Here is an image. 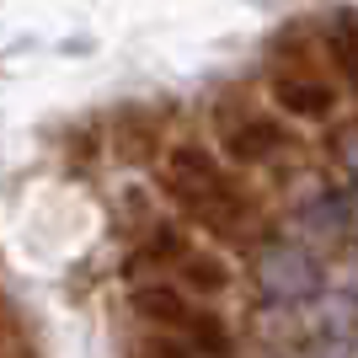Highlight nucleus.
<instances>
[{"label":"nucleus","mask_w":358,"mask_h":358,"mask_svg":"<svg viewBox=\"0 0 358 358\" xmlns=\"http://www.w3.org/2000/svg\"><path fill=\"white\" fill-rule=\"evenodd\" d=\"M166 187H171V198H182L193 214H203L214 230L236 224V214H241V198H236V187L224 182L220 161H214L209 150H198V145H182V150L166 155Z\"/></svg>","instance_id":"nucleus-1"},{"label":"nucleus","mask_w":358,"mask_h":358,"mask_svg":"<svg viewBox=\"0 0 358 358\" xmlns=\"http://www.w3.org/2000/svg\"><path fill=\"white\" fill-rule=\"evenodd\" d=\"M257 284H262L268 299H305L321 284V268H315V257L305 246L278 241V246H268V252L257 257Z\"/></svg>","instance_id":"nucleus-2"},{"label":"nucleus","mask_w":358,"mask_h":358,"mask_svg":"<svg viewBox=\"0 0 358 358\" xmlns=\"http://www.w3.org/2000/svg\"><path fill=\"white\" fill-rule=\"evenodd\" d=\"M273 96H278V107L284 113H294V118H327L331 113V86L327 80H315L310 70H278L273 75Z\"/></svg>","instance_id":"nucleus-3"},{"label":"nucleus","mask_w":358,"mask_h":358,"mask_svg":"<svg viewBox=\"0 0 358 358\" xmlns=\"http://www.w3.org/2000/svg\"><path fill=\"white\" fill-rule=\"evenodd\" d=\"M220 129H224V150L236 161H268L273 150H284V139H289L273 118H230V123L220 118Z\"/></svg>","instance_id":"nucleus-4"},{"label":"nucleus","mask_w":358,"mask_h":358,"mask_svg":"<svg viewBox=\"0 0 358 358\" xmlns=\"http://www.w3.org/2000/svg\"><path fill=\"white\" fill-rule=\"evenodd\" d=\"M134 310L145 321H166V327H187L193 321V305L166 284H150V289H134Z\"/></svg>","instance_id":"nucleus-5"},{"label":"nucleus","mask_w":358,"mask_h":358,"mask_svg":"<svg viewBox=\"0 0 358 358\" xmlns=\"http://www.w3.org/2000/svg\"><path fill=\"white\" fill-rule=\"evenodd\" d=\"M177 268H182V284L203 289V294H220V289L230 284V268L209 252H177Z\"/></svg>","instance_id":"nucleus-6"},{"label":"nucleus","mask_w":358,"mask_h":358,"mask_svg":"<svg viewBox=\"0 0 358 358\" xmlns=\"http://www.w3.org/2000/svg\"><path fill=\"white\" fill-rule=\"evenodd\" d=\"M187 343L198 348V353H209V358H220L224 348H230V331H224V321L220 315H209V310H193V321H187Z\"/></svg>","instance_id":"nucleus-7"},{"label":"nucleus","mask_w":358,"mask_h":358,"mask_svg":"<svg viewBox=\"0 0 358 358\" xmlns=\"http://www.w3.org/2000/svg\"><path fill=\"white\" fill-rule=\"evenodd\" d=\"M331 59L358 86V16H337L331 22Z\"/></svg>","instance_id":"nucleus-8"},{"label":"nucleus","mask_w":358,"mask_h":358,"mask_svg":"<svg viewBox=\"0 0 358 358\" xmlns=\"http://www.w3.org/2000/svg\"><path fill=\"white\" fill-rule=\"evenodd\" d=\"M134 358H187V348H182L177 337H139Z\"/></svg>","instance_id":"nucleus-9"},{"label":"nucleus","mask_w":358,"mask_h":358,"mask_svg":"<svg viewBox=\"0 0 358 358\" xmlns=\"http://www.w3.org/2000/svg\"><path fill=\"white\" fill-rule=\"evenodd\" d=\"M331 150H337V161L358 177V123H343V129H337V139H331Z\"/></svg>","instance_id":"nucleus-10"},{"label":"nucleus","mask_w":358,"mask_h":358,"mask_svg":"<svg viewBox=\"0 0 358 358\" xmlns=\"http://www.w3.org/2000/svg\"><path fill=\"white\" fill-rule=\"evenodd\" d=\"M343 214H348V230H353V241H358V193L343 198Z\"/></svg>","instance_id":"nucleus-11"}]
</instances>
